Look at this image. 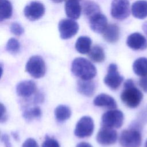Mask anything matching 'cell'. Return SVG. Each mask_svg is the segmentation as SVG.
Returning a JSON list of instances; mask_svg holds the SVG:
<instances>
[{
  "instance_id": "1",
  "label": "cell",
  "mask_w": 147,
  "mask_h": 147,
  "mask_svg": "<svg viewBox=\"0 0 147 147\" xmlns=\"http://www.w3.org/2000/svg\"><path fill=\"white\" fill-rule=\"evenodd\" d=\"M71 71L83 80H91L96 74V69L88 60L83 57L75 58L72 62Z\"/></svg>"
},
{
  "instance_id": "2",
  "label": "cell",
  "mask_w": 147,
  "mask_h": 147,
  "mask_svg": "<svg viewBox=\"0 0 147 147\" xmlns=\"http://www.w3.org/2000/svg\"><path fill=\"white\" fill-rule=\"evenodd\" d=\"M119 141L122 147H140L142 142L141 134L137 128L131 127L121 133Z\"/></svg>"
},
{
  "instance_id": "3",
  "label": "cell",
  "mask_w": 147,
  "mask_h": 147,
  "mask_svg": "<svg viewBox=\"0 0 147 147\" xmlns=\"http://www.w3.org/2000/svg\"><path fill=\"white\" fill-rule=\"evenodd\" d=\"M143 98L141 91L135 86L125 87L121 94V99L127 107L135 108L141 103Z\"/></svg>"
},
{
  "instance_id": "4",
  "label": "cell",
  "mask_w": 147,
  "mask_h": 147,
  "mask_svg": "<svg viewBox=\"0 0 147 147\" xmlns=\"http://www.w3.org/2000/svg\"><path fill=\"white\" fill-rule=\"evenodd\" d=\"M25 69L29 75L37 79L44 76L46 72L44 60L39 56L30 57L26 64Z\"/></svg>"
},
{
  "instance_id": "5",
  "label": "cell",
  "mask_w": 147,
  "mask_h": 147,
  "mask_svg": "<svg viewBox=\"0 0 147 147\" xmlns=\"http://www.w3.org/2000/svg\"><path fill=\"white\" fill-rule=\"evenodd\" d=\"M123 114L118 110L111 109L105 113L101 118L102 125L110 128H119L123 122Z\"/></svg>"
},
{
  "instance_id": "6",
  "label": "cell",
  "mask_w": 147,
  "mask_h": 147,
  "mask_svg": "<svg viewBox=\"0 0 147 147\" xmlns=\"http://www.w3.org/2000/svg\"><path fill=\"white\" fill-rule=\"evenodd\" d=\"M130 13L129 0H113L111 5V15L118 20H123Z\"/></svg>"
},
{
  "instance_id": "7",
  "label": "cell",
  "mask_w": 147,
  "mask_h": 147,
  "mask_svg": "<svg viewBox=\"0 0 147 147\" xmlns=\"http://www.w3.org/2000/svg\"><path fill=\"white\" fill-rule=\"evenodd\" d=\"M94 129L93 119L89 116H84L78 121L74 130V134L79 138L88 137L92 134Z\"/></svg>"
},
{
  "instance_id": "8",
  "label": "cell",
  "mask_w": 147,
  "mask_h": 147,
  "mask_svg": "<svg viewBox=\"0 0 147 147\" xmlns=\"http://www.w3.org/2000/svg\"><path fill=\"white\" fill-rule=\"evenodd\" d=\"M123 80V77L121 76L118 71V67L114 63L109 65L107 73L104 78L105 84L113 90L117 89Z\"/></svg>"
},
{
  "instance_id": "9",
  "label": "cell",
  "mask_w": 147,
  "mask_h": 147,
  "mask_svg": "<svg viewBox=\"0 0 147 147\" xmlns=\"http://www.w3.org/2000/svg\"><path fill=\"white\" fill-rule=\"evenodd\" d=\"M60 37L62 39H69L75 36L78 30L79 25L72 19H63L58 25Z\"/></svg>"
},
{
  "instance_id": "10",
  "label": "cell",
  "mask_w": 147,
  "mask_h": 147,
  "mask_svg": "<svg viewBox=\"0 0 147 147\" xmlns=\"http://www.w3.org/2000/svg\"><path fill=\"white\" fill-rule=\"evenodd\" d=\"M45 13L44 5L37 1H33L27 5L24 10L25 16L30 21H36L43 16Z\"/></svg>"
},
{
  "instance_id": "11",
  "label": "cell",
  "mask_w": 147,
  "mask_h": 147,
  "mask_svg": "<svg viewBox=\"0 0 147 147\" xmlns=\"http://www.w3.org/2000/svg\"><path fill=\"white\" fill-rule=\"evenodd\" d=\"M117 131L113 128L103 126L98 132L96 138L97 142L103 145L114 144L117 140Z\"/></svg>"
},
{
  "instance_id": "12",
  "label": "cell",
  "mask_w": 147,
  "mask_h": 147,
  "mask_svg": "<svg viewBox=\"0 0 147 147\" xmlns=\"http://www.w3.org/2000/svg\"><path fill=\"white\" fill-rule=\"evenodd\" d=\"M88 19L90 27L95 33H103L108 25L106 17L100 11L95 14Z\"/></svg>"
},
{
  "instance_id": "13",
  "label": "cell",
  "mask_w": 147,
  "mask_h": 147,
  "mask_svg": "<svg viewBox=\"0 0 147 147\" xmlns=\"http://www.w3.org/2000/svg\"><path fill=\"white\" fill-rule=\"evenodd\" d=\"M126 44L133 50H144L147 48V40L141 33L135 32L127 37Z\"/></svg>"
},
{
  "instance_id": "14",
  "label": "cell",
  "mask_w": 147,
  "mask_h": 147,
  "mask_svg": "<svg viewBox=\"0 0 147 147\" xmlns=\"http://www.w3.org/2000/svg\"><path fill=\"white\" fill-rule=\"evenodd\" d=\"M36 90V86L34 82L31 80H26L20 82L16 87V92L18 96L26 98L31 96Z\"/></svg>"
},
{
  "instance_id": "15",
  "label": "cell",
  "mask_w": 147,
  "mask_h": 147,
  "mask_svg": "<svg viewBox=\"0 0 147 147\" xmlns=\"http://www.w3.org/2000/svg\"><path fill=\"white\" fill-rule=\"evenodd\" d=\"M79 1L80 0H65V11L70 19L77 20L79 18L82 10Z\"/></svg>"
},
{
  "instance_id": "16",
  "label": "cell",
  "mask_w": 147,
  "mask_h": 147,
  "mask_svg": "<svg viewBox=\"0 0 147 147\" xmlns=\"http://www.w3.org/2000/svg\"><path fill=\"white\" fill-rule=\"evenodd\" d=\"M95 106L98 107H104L110 109H115L117 105L115 99L106 94H100L97 95L93 100Z\"/></svg>"
},
{
  "instance_id": "17",
  "label": "cell",
  "mask_w": 147,
  "mask_h": 147,
  "mask_svg": "<svg viewBox=\"0 0 147 147\" xmlns=\"http://www.w3.org/2000/svg\"><path fill=\"white\" fill-rule=\"evenodd\" d=\"M131 14L138 19H144L147 17V1L138 0L134 2L131 7Z\"/></svg>"
},
{
  "instance_id": "18",
  "label": "cell",
  "mask_w": 147,
  "mask_h": 147,
  "mask_svg": "<svg viewBox=\"0 0 147 147\" xmlns=\"http://www.w3.org/2000/svg\"><path fill=\"white\" fill-rule=\"evenodd\" d=\"M78 91L86 96H91L95 91V84L91 80L80 79L77 84Z\"/></svg>"
},
{
  "instance_id": "19",
  "label": "cell",
  "mask_w": 147,
  "mask_h": 147,
  "mask_svg": "<svg viewBox=\"0 0 147 147\" xmlns=\"http://www.w3.org/2000/svg\"><path fill=\"white\" fill-rule=\"evenodd\" d=\"M103 37L105 41L109 43L116 42L119 38V28L116 24L108 25L103 32Z\"/></svg>"
},
{
  "instance_id": "20",
  "label": "cell",
  "mask_w": 147,
  "mask_h": 147,
  "mask_svg": "<svg viewBox=\"0 0 147 147\" xmlns=\"http://www.w3.org/2000/svg\"><path fill=\"white\" fill-rule=\"evenodd\" d=\"M91 40L87 36H80L75 43L76 51L82 54L88 53L91 49Z\"/></svg>"
},
{
  "instance_id": "21",
  "label": "cell",
  "mask_w": 147,
  "mask_h": 147,
  "mask_svg": "<svg viewBox=\"0 0 147 147\" xmlns=\"http://www.w3.org/2000/svg\"><path fill=\"white\" fill-rule=\"evenodd\" d=\"M134 72L138 76H144L147 75V58L140 57L136 59L133 64Z\"/></svg>"
},
{
  "instance_id": "22",
  "label": "cell",
  "mask_w": 147,
  "mask_h": 147,
  "mask_svg": "<svg viewBox=\"0 0 147 147\" xmlns=\"http://www.w3.org/2000/svg\"><path fill=\"white\" fill-rule=\"evenodd\" d=\"M71 110L70 108L63 105L57 106L55 110V116L59 122H64L70 118Z\"/></svg>"
},
{
  "instance_id": "23",
  "label": "cell",
  "mask_w": 147,
  "mask_h": 147,
  "mask_svg": "<svg viewBox=\"0 0 147 147\" xmlns=\"http://www.w3.org/2000/svg\"><path fill=\"white\" fill-rule=\"evenodd\" d=\"M12 12L13 8L10 2L8 0H0V21L10 18Z\"/></svg>"
},
{
  "instance_id": "24",
  "label": "cell",
  "mask_w": 147,
  "mask_h": 147,
  "mask_svg": "<svg viewBox=\"0 0 147 147\" xmlns=\"http://www.w3.org/2000/svg\"><path fill=\"white\" fill-rule=\"evenodd\" d=\"M89 58L96 63H101L105 59V54L103 48L99 45H95L88 53Z\"/></svg>"
},
{
  "instance_id": "25",
  "label": "cell",
  "mask_w": 147,
  "mask_h": 147,
  "mask_svg": "<svg viewBox=\"0 0 147 147\" xmlns=\"http://www.w3.org/2000/svg\"><path fill=\"white\" fill-rule=\"evenodd\" d=\"M84 14L89 18L95 14L100 12L99 6L95 2L87 1L84 2L83 5Z\"/></svg>"
},
{
  "instance_id": "26",
  "label": "cell",
  "mask_w": 147,
  "mask_h": 147,
  "mask_svg": "<svg viewBox=\"0 0 147 147\" xmlns=\"http://www.w3.org/2000/svg\"><path fill=\"white\" fill-rule=\"evenodd\" d=\"M41 111L38 107H34L26 110L23 113L24 118L27 121H31L40 117Z\"/></svg>"
},
{
  "instance_id": "27",
  "label": "cell",
  "mask_w": 147,
  "mask_h": 147,
  "mask_svg": "<svg viewBox=\"0 0 147 147\" xmlns=\"http://www.w3.org/2000/svg\"><path fill=\"white\" fill-rule=\"evenodd\" d=\"M20 47V45L18 41L14 38H11L7 42L6 49L11 54H16L19 51Z\"/></svg>"
},
{
  "instance_id": "28",
  "label": "cell",
  "mask_w": 147,
  "mask_h": 147,
  "mask_svg": "<svg viewBox=\"0 0 147 147\" xmlns=\"http://www.w3.org/2000/svg\"><path fill=\"white\" fill-rule=\"evenodd\" d=\"M10 32L16 36H21L24 32L22 26L18 22H13L10 26Z\"/></svg>"
},
{
  "instance_id": "29",
  "label": "cell",
  "mask_w": 147,
  "mask_h": 147,
  "mask_svg": "<svg viewBox=\"0 0 147 147\" xmlns=\"http://www.w3.org/2000/svg\"><path fill=\"white\" fill-rule=\"evenodd\" d=\"M41 147H60V145L55 139L47 136Z\"/></svg>"
},
{
  "instance_id": "30",
  "label": "cell",
  "mask_w": 147,
  "mask_h": 147,
  "mask_svg": "<svg viewBox=\"0 0 147 147\" xmlns=\"http://www.w3.org/2000/svg\"><path fill=\"white\" fill-rule=\"evenodd\" d=\"M22 147H39L37 142L33 138H29L26 139L22 144Z\"/></svg>"
},
{
  "instance_id": "31",
  "label": "cell",
  "mask_w": 147,
  "mask_h": 147,
  "mask_svg": "<svg viewBox=\"0 0 147 147\" xmlns=\"http://www.w3.org/2000/svg\"><path fill=\"white\" fill-rule=\"evenodd\" d=\"M139 86L144 91L147 92V75L141 76L139 80Z\"/></svg>"
},
{
  "instance_id": "32",
  "label": "cell",
  "mask_w": 147,
  "mask_h": 147,
  "mask_svg": "<svg viewBox=\"0 0 147 147\" xmlns=\"http://www.w3.org/2000/svg\"><path fill=\"white\" fill-rule=\"evenodd\" d=\"M1 121L2 122L3 119L5 118V117H6L5 115V107L3 106V105L1 103Z\"/></svg>"
},
{
  "instance_id": "33",
  "label": "cell",
  "mask_w": 147,
  "mask_h": 147,
  "mask_svg": "<svg viewBox=\"0 0 147 147\" xmlns=\"http://www.w3.org/2000/svg\"><path fill=\"white\" fill-rule=\"evenodd\" d=\"M76 147H92L91 144L86 142H81L77 144Z\"/></svg>"
},
{
  "instance_id": "34",
  "label": "cell",
  "mask_w": 147,
  "mask_h": 147,
  "mask_svg": "<svg viewBox=\"0 0 147 147\" xmlns=\"http://www.w3.org/2000/svg\"><path fill=\"white\" fill-rule=\"evenodd\" d=\"M142 28L143 32H144V33L147 37V21H145V22H144L142 26Z\"/></svg>"
},
{
  "instance_id": "35",
  "label": "cell",
  "mask_w": 147,
  "mask_h": 147,
  "mask_svg": "<svg viewBox=\"0 0 147 147\" xmlns=\"http://www.w3.org/2000/svg\"><path fill=\"white\" fill-rule=\"evenodd\" d=\"M52 1L55 3H60V2H62L63 1H64V0H52Z\"/></svg>"
},
{
  "instance_id": "36",
  "label": "cell",
  "mask_w": 147,
  "mask_h": 147,
  "mask_svg": "<svg viewBox=\"0 0 147 147\" xmlns=\"http://www.w3.org/2000/svg\"><path fill=\"white\" fill-rule=\"evenodd\" d=\"M144 147H147V140H146V141L145 142V146H144Z\"/></svg>"
}]
</instances>
